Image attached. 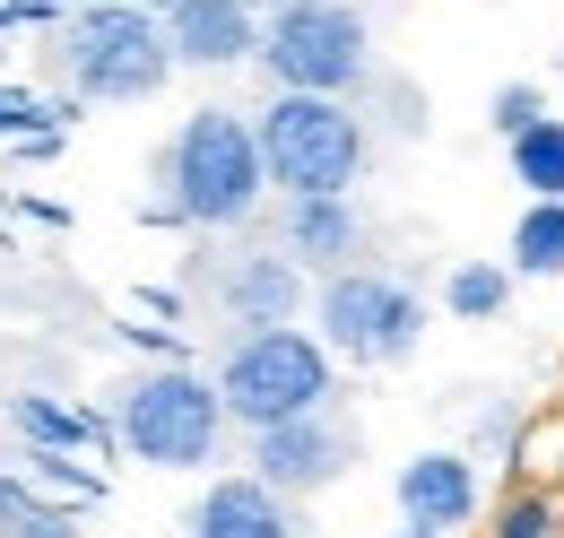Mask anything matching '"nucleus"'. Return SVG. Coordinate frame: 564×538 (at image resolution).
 I'll return each instance as SVG.
<instances>
[{"instance_id": "1", "label": "nucleus", "mask_w": 564, "mask_h": 538, "mask_svg": "<svg viewBox=\"0 0 564 538\" xmlns=\"http://www.w3.org/2000/svg\"><path fill=\"white\" fill-rule=\"evenodd\" d=\"M156 183H165V217L226 235V226H243V217L261 208V192H270L261 131H252L235 105H200V114H183V131L165 139Z\"/></svg>"}, {"instance_id": "2", "label": "nucleus", "mask_w": 564, "mask_h": 538, "mask_svg": "<svg viewBox=\"0 0 564 538\" xmlns=\"http://www.w3.org/2000/svg\"><path fill=\"white\" fill-rule=\"evenodd\" d=\"M113 434L140 470H209L217 443H226V400H217V374H192L183 356L148 365L122 383L113 400Z\"/></svg>"}, {"instance_id": "3", "label": "nucleus", "mask_w": 564, "mask_h": 538, "mask_svg": "<svg viewBox=\"0 0 564 538\" xmlns=\"http://www.w3.org/2000/svg\"><path fill=\"white\" fill-rule=\"evenodd\" d=\"M339 356L322 347V331H295V322H270V331H243L217 365V400H226V426H279V417H304V408H330Z\"/></svg>"}, {"instance_id": "4", "label": "nucleus", "mask_w": 564, "mask_h": 538, "mask_svg": "<svg viewBox=\"0 0 564 538\" xmlns=\"http://www.w3.org/2000/svg\"><path fill=\"white\" fill-rule=\"evenodd\" d=\"M252 131H261V165L279 192H356L365 157H373L348 96H313V87H279L252 114Z\"/></svg>"}, {"instance_id": "5", "label": "nucleus", "mask_w": 564, "mask_h": 538, "mask_svg": "<svg viewBox=\"0 0 564 538\" xmlns=\"http://www.w3.org/2000/svg\"><path fill=\"white\" fill-rule=\"evenodd\" d=\"M62 69H70V87L87 105H148L174 78L165 18L140 9V0H87L62 26Z\"/></svg>"}, {"instance_id": "6", "label": "nucleus", "mask_w": 564, "mask_h": 538, "mask_svg": "<svg viewBox=\"0 0 564 538\" xmlns=\"http://www.w3.org/2000/svg\"><path fill=\"white\" fill-rule=\"evenodd\" d=\"M279 87H313V96H356L373 78V26L348 0H279L261 9V53Z\"/></svg>"}, {"instance_id": "7", "label": "nucleus", "mask_w": 564, "mask_h": 538, "mask_svg": "<svg viewBox=\"0 0 564 538\" xmlns=\"http://www.w3.org/2000/svg\"><path fill=\"white\" fill-rule=\"evenodd\" d=\"M313 322H322V347L348 356V365H409L417 338H425V304H417V287H400V278H382V269L348 261V269L322 278Z\"/></svg>"}, {"instance_id": "8", "label": "nucleus", "mask_w": 564, "mask_h": 538, "mask_svg": "<svg viewBox=\"0 0 564 538\" xmlns=\"http://www.w3.org/2000/svg\"><path fill=\"white\" fill-rule=\"evenodd\" d=\"M356 461L348 426L330 408H304V417H279V426H252V477H270L279 495H322L339 486Z\"/></svg>"}, {"instance_id": "9", "label": "nucleus", "mask_w": 564, "mask_h": 538, "mask_svg": "<svg viewBox=\"0 0 564 538\" xmlns=\"http://www.w3.org/2000/svg\"><path fill=\"white\" fill-rule=\"evenodd\" d=\"M165 44L174 69H243L261 53V9L252 0H165Z\"/></svg>"}, {"instance_id": "10", "label": "nucleus", "mask_w": 564, "mask_h": 538, "mask_svg": "<svg viewBox=\"0 0 564 538\" xmlns=\"http://www.w3.org/2000/svg\"><path fill=\"white\" fill-rule=\"evenodd\" d=\"M217 313L235 331H270V322H295L304 313V261L295 252H235L217 269Z\"/></svg>"}, {"instance_id": "11", "label": "nucleus", "mask_w": 564, "mask_h": 538, "mask_svg": "<svg viewBox=\"0 0 564 538\" xmlns=\"http://www.w3.org/2000/svg\"><path fill=\"white\" fill-rule=\"evenodd\" d=\"M183 530L192 538H295V495H279L270 477H252V470L209 477Z\"/></svg>"}, {"instance_id": "12", "label": "nucleus", "mask_w": 564, "mask_h": 538, "mask_svg": "<svg viewBox=\"0 0 564 538\" xmlns=\"http://www.w3.org/2000/svg\"><path fill=\"white\" fill-rule=\"evenodd\" d=\"M279 235H286V252H295L304 269H322V278L365 252V217H356L348 192H286V226Z\"/></svg>"}, {"instance_id": "13", "label": "nucleus", "mask_w": 564, "mask_h": 538, "mask_svg": "<svg viewBox=\"0 0 564 538\" xmlns=\"http://www.w3.org/2000/svg\"><path fill=\"white\" fill-rule=\"evenodd\" d=\"M400 513L425 521V530H460V521L478 513V470H469L460 452H417V461L400 470Z\"/></svg>"}, {"instance_id": "14", "label": "nucleus", "mask_w": 564, "mask_h": 538, "mask_svg": "<svg viewBox=\"0 0 564 538\" xmlns=\"http://www.w3.org/2000/svg\"><path fill=\"white\" fill-rule=\"evenodd\" d=\"M9 426L26 434V452H96L113 426L96 408H70V400H44V391H18L9 400Z\"/></svg>"}, {"instance_id": "15", "label": "nucleus", "mask_w": 564, "mask_h": 538, "mask_svg": "<svg viewBox=\"0 0 564 538\" xmlns=\"http://www.w3.org/2000/svg\"><path fill=\"white\" fill-rule=\"evenodd\" d=\"M503 148H512V183L530 201H564V114H539L530 131H512Z\"/></svg>"}, {"instance_id": "16", "label": "nucleus", "mask_w": 564, "mask_h": 538, "mask_svg": "<svg viewBox=\"0 0 564 538\" xmlns=\"http://www.w3.org/2000/svg\"><path fill=\"white\" fill-rule=\"evenodd\" d=\"M512 278H564V201H530L512 226Z\"/></svg>"}, {"instance_id": "17", "label": "nucleus", "mask_w": 564, "mask_h": 538, "mask_svg": "<svg viewBox=\"0 0 564 538\" xmlns=\"http://www.w3.org/2000/svg\"><path fill=\"white\" fill-rule=\"evenodd\" d=\"M503 304H512V269L503 261H460L443 278V313L452 322H503Z\"/></svg>"}, {"instance_id": "18", "label": "nucleus", "mask_w": 564, "mask_h": 538, "mask_svg": "<svg viewBox=\"0 0 564 538\" xmlns=\"http://www.w3.org/2000/svg\"><path fill=\"white\" fill-rule=\"evenodd\" d=\"M539 114H547V96H539V87H530V78H503V87H495V96H487V131H495V139L530 131V122H539Z\"/></svg>"}, {"instance_id": "19", "label": "nucleus", "mask_w": 564, "mask_h": 538, "mask_svg": "<svg viewBox=\"0 0 564 538\" xmlns=\"http://www.w3.org/2000/svg\"><path fill=\"white\" fill-rule=\"evenodd\" d=\"M53 105L44 96H26V87H0V139H53Z\"/></svg>"}, {"instance_id": "20", "label": "nucleus", "mask_w": 564, "mask_h": 538, "mask_svg": "<svg viewBox=\"0 0 564 538\" xmlns=\"http://www.w3.org/2000/svg\"><path fill=\"white\" fill-rule=\"evenodd\" d=\"M0 538H78V530L62 504H18V513H0Z\"/></svg>"}, {"instance_id": "21", "label": "nucleus", "mask_w": 564, "mask_h": 538, "mask_svg": "<svg viewBox=\"0 0 564 538\" xmlns=\"http://www.w3.org/2000/svg\"><path fill=\"white\" fill-rule=\"evenodd\" d=\"M547 530H556L547 495H512V504H503V521H495V538H547Z\"/></svg>"}, {"instance_id": "22", "label": "nucleus", "mask_w": 564, "mask_h": 538, "mask_svg": "<svg viewBox=\"0 0 564 538\" xmlns=\"http://www.w3.org/2000/svg\"><path fill=\"white\" fill-rule=\"evenodd\" d=\"M391 538H443V530H425V521H409V530H391Z\"/></svg>"}, {"instance_id": "23", "label": "nucleus", "mask_w": 564, "mask_h": 538, "mask_svg": "<svg viewBox=\"0 0 564 538\" xmlns=\"http://www.w3.org/2000/svg\"><path fill=\"white\" fill-rule=\"evenodd\" d=\"M252 9H279V0H252Z\"/></svg>"}]
</instances>
